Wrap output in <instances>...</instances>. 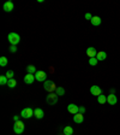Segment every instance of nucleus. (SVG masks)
Masks as SVG:
<instances>
[{
  "instance_id": "393cba45",
  "label": "nucleus",
  "mask_w": 120,
  "mask_h": 135,
  "mask_svg": "<svg viewBox=\"0 0 120 135\" xmlns=\"http://www.w3.org/2000/svg\"><path fill=\"white\" fill-rule=\"evenodd\" d=\"M5 76H6L8 80H11V79H13V76H15V72L12 71V70H7V72L5 74Z\"/></svg>"
},
{
  "instance_id": "1a4fd4ad",
  "label": "nucleus",
  "mask_w": 120,
  "mask_h": 135,
  "mask_svg": "<svg viewBox=\"0 0 120 135\" xmlns=\"http://www.w3.org/2000/svg\"><path fill=\"white\" fill-rule=\"evenodd\" d=\"M73 122L77 124H82L84 122V115L82 113H76V115H73Z\"/></svg>"
},
{
  "instance_id": "aec40b11",
  "label": "nucleus",
  "mask_w": 120,
  "mask_h": 135,
  "mask_svg": "<svg viewBox=\"0 0 120 135\" xmlns=\"http://www.w3.org/2000/svg\"><path fill=\"white\" fill-rule=\"evenodd\" d=\"M7 63H8V60H7V58L6 57H0V66L1 68H5L6 65H7Z\"/></svg>"
},
{
  "instance_id": "39448f33",
  "label": "nucleus",
  "mask_w": 120,
  "mask_h": 135,
  "mask_svg": "<svg viewBox=\"0 0 120 135\" xmlns=\"http://www.w3.org/2000/svg\"><path fill=\"white\" fill-rule=\"evenodd\" d=\"M34 116V110L30 109V107H26V109H23L22 112H21V117L23 118H26V120H29L31 117Z\"/></svg>"
},
{
  "instance_id": "f03ea898",
  "label": "nucleus",
  "mask_w": 120,
  "mask_h": 135,
  "mask_svg": "<svg viewBox=\"0 0 120 135\" xmlns=\"http://www.w3.org/2000/svg\"><path fill=\"white\" fill-rule=\"evenodd\" d=\"M7 40L11 45L17 46L19 44V41H21V36H19L17 33H10L7 35Z\"/></svg>"
},
{
  "instance_id": "0eeeda50",
  "label": "nucleus",
  "mask_w": 120,
  "mask_h": 135,
  "mask_svg": "<svg viewBox=\"0 0 120 135\" xmlns=\"http://www.w3.org/2000/svg\"><path fill=\"white\" fill-rule=\"evenodd\" d=\"M90 93L94 95V97H98V95H101L102 94V89L101 87L96 86V85H94V86L90 87Z\"/></svg>"
},
{
  "instance_id": "6e6552de",
  "label": "nucleus",
  "mask_w": 120,
  "mask_h": 135,
  "mask_svg": "<svg viewBox=\"0 0 120 135\" xmlns=\"http://www.w3.org/2000/svg\"><path fill=\"white\" fill-rule=\"evenodd\" d=\"M67 111L70 113H72V115H76V113L79 112V106L75 105V104H69L67 105Z\"/></svg>"
},
{
  "instance_id": "20e7f679",
  "label": "nucleus",
  "mask_w": 120,
  "mask_h": 135,
  "mask_svg": "<svg viewBox=\"0 0 120 135\" xmlns=\"http://www.w3.org/2000/svg\"><path fill=\"white\" fill-rule=\"evenodd\" d=\"M13 131L16 134H22L24 131V123L22 121H18V122H15V125H13Z\"/></svg>"
},
{
  "instance_id": "c85d7f7f",
  "label": "nucleus",
  "mask_w": 120,
  "mask_h": 135,
  "mask_svg": "<svg viewBox=\"0 0 120 135\" xmlns=\"http://www.w3.org/2000/svg\"><path fill=\"white\" fill-rule=\"evenodd\" d=\"M19 117H21V116H15V117H13V121H15V122H18Z\"/></svg>"
},
{
  "instance_id": "b1692460",
  "label": "nucleus",
  "mask_w": 120,
  "mask_h": 135,
  "mask_svg": "<svg viewBox=\"0 0 120 135\" xmlns=\"http://www.w3.org/2000/svg\"><path fill=\"white\" fill-rule=\"evenodd\" d=\"M97 63H98V60L96 57H95V58H89V64H90L91 66H95Z\"/></svg>"
},
{
  "instance_id": "a211bd4d",
  "label": "nucleus",
  "mask_w": 120,
  "mask_h": 135,
  "mask_svg": "<svg viewBox=\"0 0 120 135\" xmlns=\"http://www.w3.org/2000/svg\"><path fill=\"white\" fill-rule=\"evenodd\" d=\"M97 101H98V104L103 105V104H106V103H107V97H106V95H103V94H101V95H98V97H97Z\"/></svg>"
},
{
  "instance_id": "412c9836",
  "label": "nucleus",
  "mask_w": 120,
  "mask_h": 135,
  "mask_svg": "<svg viewBox=\"0 0 120 135\" xmlns=\"http://www.w3.org/2000/svg\"><path fill=\"white\" fill-rule=\"evenodd\" d=\"M16 86H17V81H16L15 79L8 80V82H7V87H8V88H15Z\"/></svg>"
},
{
  "instance_id": "ddd939ff",
  "label": "nucleus",
  "mask_w": 120,
  "mask_h": 135,
  "mask_svg": "<svg viewBox=\"0 0 120 135\" xmlns=\"http://www.w3.org/2000/svg\"><path fill=\"white\" fill-rule=\"evenodd\" d=\"M35 75H33V74H26L25 76H24V82L26 83V85H31V83H34V81H35Z\"/></svg>"
},
{
  "instance_id": "cd10ccee",
  "label": "nucleus",
  "mask_w": 120,
  "mask_h": 135,
  "mask_svg": "<svg viewBox=\"0 0 120 135\" xmlns=\"http://www.w3.org/2000/svg\"><path fill=\"white\" fill-rule=\"evenodd\" d=\"M85 111H87V110H85V107H84V106H79V113L84 115V113H85Z\"/></svg>"
},
{
  "instance_id": "f257e3e1",
  "label": "nucleus",
  "mask_w": 120,
  "mask_h": 135,
  "mask_svg": "<svg viewBox=\"0 0 120 135\" xmlns=\"http://www.w3.org/2000/svg\"><path fill=\"white\" fill-rule=\"evenodd\" d=\"M43 88L46 92L48 93H55V90L58 87H55V83L51 80H47V81H44V85H43Z\"/></svg>"
},
{
  "instance_id": "f3484780",
  "label": "nucleus",
  "mask_w": 120,
  "mask_h": 135,
  "mask_svg": "<svg viewBox=\"0 0 120 135\" xmlns=\"http://www.w3.org/2000/svg\"><path fill=\"white\" fill-rule=\"evenodd\" d=\"M26 74H33V75H35L36 74V68L34 66V65H28L26 66Z\"/></svg>"
},
{
  "instance_id": "dca6fc26",
  "label": "nucleus",
  "mask_w": 120,
  "mask_h": 135,
  "mask_svg": "<svg viewBox=\"0 0 120 135\" xmlns=\"http://www.w3.org/2000/svg\"><path fill=\"white\" fill-rule=\"evenodd\" d=\"M96 58H97L98 62H103V60L107 58V53L103 52V51H98L97 52V56H96Z\"/></svg>"
},
{
  "instance_id": "6ab92c4d",
  "label": "nucleus",
  "mask_w": 120,
  "mask_h": 135,
  "mask_svg": "<svg viewBox=\"0 0 120 135\" xmlns=\"http://www.w3.org/2000/svg\"><path fill=\"white\" fill-rule=\"evenodd\" d=\"M64 135H73V128L67 125L64 128Z\"/></svg>"
},
{
  "instance_id": "bb28decb",
  "label": "nucleus",
  "mask_w": 120,
  "mask_h": 135,
  "mask_svg": "<svg viewBox=\"0 0 120 135\" xmlns=\"http://www.w3.org/2000/svg\"><path fill=\"white\" fill-rule=\"evenodd\" d=\"M10 52H11V53L17 52V46H15V45H11V46H10Z\"/></svg>"
},
{
  "instance_id": "423d86ee",
  "label": "nucleus",
  "mask_w": 120,
  "mask_h": 135,
  "mask_svg": "<svg viewBox=\"0 0 120 135\" xmlns=\"http://www.w3.org/2000/svg\"><path fill=\"white\" fill-rule=\"evenodd\" d=\"M46 77H47V74H46L44 71H42V70H37L36 74H35V79H36V81H39V82H44V81H47Z\"/></svg>"
},
{
  "instance_id": "9b49d317",
  "label": "nucleus",
  "mask_w": 120,
  "mask_h": 135,
  "mask_svg": "<svg viewBox=\"0 0 120 135\" xmlns=\"http://www.w3.org/2000/svg\"><path fill=\"white\" fill-rule=\"evenodd\" d=\"M87 56L89 58H95V57L97 56V51L95 47H88L87 48Z\"/></svg>"
},
{
  "instance_id": "7ed1b4c3",
  "label": "nucleus",
  "mask_w": 120,
  "mask_h": 135,
  "mask_svg": "<svg viewBox=\"0 0 120 135\" xmlns=\"http://www.w3.org/2000/svg\"><path fill=\"white\" fill-rule=\"evenodd\" d=\"M46 103H47L48 105H55L58 103V95L55 93H49L46 97Z\"/></svg>"
},
{
  "instance_id": "4be33fe9",
  "label": "nucleus",
  "mask_w": 120,
  "mask_h": 135,
  "mask_svg": "<svg viewBox=\"0 0 120 135\" xmlns=\"http://www.w3.org/2000/svg\"><path fill=\"white\" fill-rule=\"evenodd\" d=\"M55 94H57L58 97H61V95H64V94H65V89H64L62 87H58V88H57V90H55Z\"/></svg>"
},
{
  "instance_id": "a878e982",
  "label": "nucleus",
  "mask_w": 120,
  "mask_h": 135,
  "mask_svg": "<svg viewBox=\"0 0 120 135\" xmlns=\"http://www.w3.org/2000/svg\"><path fill=\"white\" fill-rule=\"evenodd\" d=\"M93 17H94V16L91 15V13H89V12L84 15V18H85V19H88V21H91V19H93Z\"/></svg>"
},
{
  "instance_id": "5701e85b",
  "label": "nucleus",
  "mask_w": 120,
  "mask_h": 135,
  "mask_svg": "<svg viewBox=\"0 0 120 135\" xmlns=\"http://www.w3.org/2000/svg\"><path fill=\"white\" fill-rule=\"evenodd\" d=\"M7 82H8V79L6 77V76H5V75L0 76V85H1V86H5V85H7Z\"/></svg>"
},
{
  "instance_id": "f8f14e48",
  "label": "nucleus",
  "mask_w": 120,
  "mask_h": 135,
  "mask_svg": "<svg viewBox=\"0 0 120 135\" xmlns=\"http://www.w3.org/2000/svg\"><path fill=\"white\" fill-rule=\"evenodd\" d=\"M44 116V111L42 109H35L34 110V117L37 120H42Z\"/></svg>"
},
{
  "instance_id": "9d476101",
  "label": "nucleus",
  "mask_w": 120,
  "mask_h": 135,
  "mask_svg": "<svg viewBox=\"0 0 120 135\" xmlns=\"http://www.w3.org/2000/svg\"><path fill=\"white\" fill-rule=\"evenodd\" d=\"M107 103H108L109 105H115L116 103H118V98H116L115 94H109V95H107Z\"/></svg>"
},
{
  "instance_id": "2eb2a0df",
  "label": "nucleus",
  "mask_w": 120,
  "mask_h": 135,
  "mask_svg": "<svg viewBox=\"0 0 120 135\" xmlns=\"http://www.w3.org/2000/svg\"><path fill=\"white\" fill-rule=\"evenodd\" d=\"M90 22H91V24H93V26L97 27V26H100V24H101L102 19H101V17H98V16H94V17H93V19H91Z\"/></svg>"
},
{
  "instance_id": "4468645a",
  "label": "nucleus",
  "mask_w": 120,
  "mask_h": 135,
  "mask_svg": "<svg viewBox=\"0 0 120 135\" xmlns=\"http://www.w3.org/2000/svg\"><path fill=\"white\" fill-rule=\"evenodd\" d=\"M13 7H15V6H13V3H12V1H6V3H5L4 4V11L5 12H11L12 10H13Z\"/></svg>"
}]
</instances>
